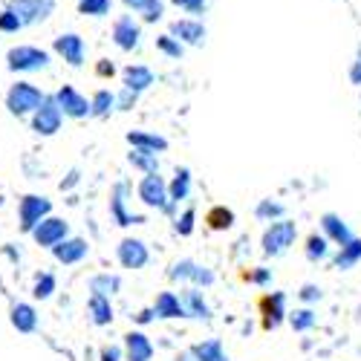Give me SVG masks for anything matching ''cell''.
I'll list each match as a JSON object with an SVG mask.
<instances>
[{
    "label": "cell",
    "instance_id": "6da1fadb",
    "mask_svg": "<svg viewBox=\"0 0 361 361\" xmlns=\"http://www.w3.org/2000/svg\"><path fill=\"white\" fill-rule=\"evenodd\" d=\"M295 240H298V223L295 220H275L263 231L260 246H263L266 257H281L295 246Z\"/></svg>",
    "mask_w": 361,
    "mask_h": 361
},
{
    "label": "cell",
    "instance_id": "7a4b0ae2",
    "mask_svg": "<svg viewBox=\"0 0 361 361\" xmlns=\"http://www.w3.org/2000/svg\"><path fill=\"white\" fill-rule=\"evenodd\" d=\"M6 67L12 73H38V70H47L49 67V52L41 49V47H29V44L12 47L6 52Z\"/></svg>",
    "mask_w": 361,
    "mask_h": 361
},
{
    "label": "cell",
    "instance_id": "3957f363",
    "mask_svg": "<svg viewBox=\"0 0 361 361\" xmlns=\"http://www.w3.org/2000/svg\"><path fill=\"white\" fill-rule=\"evenodd\" d=\"M44 102V93H41V87L35 84H29V81H18L9 87V93H6V107L9 113L15 116H29V113H35Z\"/></svg>",
    "mask_w": 361,
    "mask_h": 361
},
{
    "label": "cell",
    "instance_id": "277c9868",
    "mask_svg": "<svg viewBox=\"0 0 361 361\" xmlns=\"http://www.w3.org/2000/svg\"><path fill=\"white\" fill-rule=\"evenodd\" d=\"M171 281H185V283H191V286H197V289H208L217 278H214V272L208 266H202V263H197V260H176L173 266H171Z\"/></svg>",
    "mask_w": 361,
    "mask_h": 361
},
{
    "label": "cell",
    "instance_id": "5b68a950",
    "mask_svg": "<svg viewBox=\"0 0 361 361\" xmlns=\"http://www.w3.org/2000/svg\"><path fill=\"white\" fill-rule=\"evenodd\" d=\"M139 200L147 208H159V212H168V214L173 212V205L168 200V183L159 173H147L139 183Z\"/></svg>",
    "mask_w": 361,
    "mask_h": 361
},
{
    "label": "cell",
    "instance_id": "8992f818",
    "mask_svg": "<svg viewBox=\"0 0 361 361\" xmlns=\"http://www.w3.org/2000/svg\"><path fill=\"white\" fill-rule=\"evenodd\" d=\"M61 122H64L61 107L55 104V99H52V96H44L41 107L32 113V130H35V133H41V136H52V133L61 130Z\"/></svg>",
    "mask_w": 361,
    "mask_h": 361
},
{
    "label": "cell",
    "instance_id": "52a82bcc",
    "mask_svg": "<svg viewBox=\"0 0 361 361\" xmlns=\"http://www.w3.org/2000/svg\"><path fill=\"white\" fill-rule=\"evenodd\" d=\"M9 9L18 15L23 26H32V23H44L55 12V0H12Z\"/></svg>",
    "mask_w": 361,
    "mask_h": 361
},
{
    "label": "cell",
    "instance_id": "ba28073f",
    "mask_svg": "<svg viewBox=\"0 0 361 361\" xmlns=\"http://www.w3.org/2000/svg\"><path fill=\"white\" fill-rule=\"evenodd\" d=\"M142 41V26L133 20V15H118L113 20V44L122 52H133Z\"/></svg>",
    "mask_w": 361,
    "mask_h": 361
},
{
    "label": "cell",
    "instance_id": "9c48e42d",
    "mask_svg": "<svg viewBox=\"0 0 361 361\" xmlns=\"http://www.w3.org/2000/svg\"><path fill=\"white\" fill-rule=\"evenodd\" d=\"M52 212V202L47 197H35V194H29L20 200V208H18V214H20V228L23 231H32L44 217H49Z\"/></svg>",
    "mask_w": 361,
    "mask_h": 361
},
{
    "label": "cell",
    "instance_id": "30bf717a",
    "mask_svg": "<svg viewBox=\"0 0 361 361\" xmlns=\"http://www.w3.org/2000/svg\"><path fill=\"white\" fill-rule=\"evenodd\" d=\"M260 315H263V329H278L286 321V292H269L260 298Z\"/></svg>",
    "mask_w": 361,
    "mask_h": 361
},
{
    "label": "cell",
    "instance_id": "8fae6325",
    "mask_svg": "<svg viewBox=\"0 0 361 361\" xmlns=\"http://www.w3.org/2000/svg\"><path fill=\"white\" fill-rule=\"evenodd\" d=\"M67 234H70V226H67L61 217H44V220L32 228L35 243H38V246H47V249H52L55 243H61Z\"/></svg>",
    "mask_w": 361,
    "mask_h": 361
},
{
    "label": "cell",
    "instance_id": "7c38bea8",
    "mask_svg": "<svg viewBox=\"0 0 361 361\" xmlns=\"http://www.w3.org/2000/svg\"><path fill=\"white\" fill-rule=\"evenodd\" d=\"M52 47H55V52L61 55L70 67H81V64H84L87 44H84L81 35H75V32H64V35H58V38L52 41Z\"/></svg>",
    "mask_w": 361,
    "mask_h": 361
},
{
    "label": "cell",
    "instance_id": "4fadbf2b",
    "mask_svg": "<svg viewBox=\"0 0 361 361\" xmlns=\"http://www.w3.org/2000/svg\"><path fill=\"white\" fill-rule=\"evenodd\" d=\"M52 99H55L58 107H61V113L70 116V118H84V116H90V99L81 96L75 87H61Z\"/></svg>",
    "mask_w": 361,
    "mask_h": 361
},
{
    "label": "cell",
    "instance_id": "5bb4252c",
    "mask_svg": "<svg viewBox=\"0 0 361 361\" xmlns=\"http://www.w3.org/2000/svg\"><path fill=\"white\" fill-rule=\"evenodd\" d=\"M116 255H118V263H122L125 269H145L147 260H150L147 246L142 243V240H136V237H125L122 243H118Z\"/></svg>",
    "mask_w": 361,
    "mask_h": 361
},
{
    "label": "cell",
    "instance_id": "9a60e30c",
    "mask_svg": "<svg viewBox=\"0 0 361 361\" xmlns=\"http://www.w3.org/2000/svg\"><path fill=\"white\" fill-rule=\"evenodd\" d=\"M168 35L176 38L183 47L185 44L188 47H200V44H205V26L200 20H194V18H179V20L171 23V32Z\"/></svg>",
    "mask_w": 361,
    "mask_h": 361
},
{
    "label": "cell",
    "instance_id": "2e32d148",
    "mask_svg": "<svg viewBox=\"0 0 361 361\" xmlns=\"http://www.w3.org/2000/svg\"><path fill=\"white\" fill-rule=\"evenodd\" d=\"M52 255H55L58 263L73 266V263H81L90 255V246H87V240H81V237H64L61 243L52 246Z\"/></svg>",
    "mask_w": 361,
    "mask_h": 361
},
{
    "label": "cell",
    "instance_id": "e0dca14e",
    "mask_svg": "<svg viewBox=\"0 0 361 361\" xmlns=\"http://www.w3.org/2000/svg\"><path fill=\"white\" fill-rule=\"evenodd\" d=\"M179 304L185 310V318H200V321L212 318V307H208L202 289H197V286H185L179 292Z\"/></svg>",
    "mask_w": 361,
    "mask_h": 361
},
{
    "label": "cell",
    "instance_id": "ac0fdd59",
    "mask_svg": "<svg viewBox=\"0 0 361 361\" xmlns=\"http://www.w3.org/2000/svg\"><path fill=\"white\" fill-rule=\"evenodd\" d=\"M128 185L125 183H118L116 188H113V194H110V214H113V220L118 223V226H133V223H142V217H133V214H128Z\"/></svg>",
    "mask_w": 361,
    "mask_h": 361
},
{
    "label": "cell",
    "instance_id": "d6986e66",
    "mask_svg": "<svg viewBox=\"0 0 361 361\" xmlns=\"http://www.w3.org/2000/svg\"><path fill=\"white\" fill-rule=\"evenodd\" d=\"M154 81H157V78H154V70L145 67V64H130V67H125V73H122L125 90H130V93H136V96L142 93V90H147Z\"/></svg>",
    "mask_w": 361,
    "mask_h": 361
},
{
    "label": "cell",
    "instance_id": "ffe728a7",
    "mask_svg": "<svg viewBox=\"0 0 361 361\" xmlns=\"http://www.w3.org/2000/svg\"><path fill=\"white\" fill-rule=\"evenodd\" d=\"M321 231H324V237L329 240V243H336V246H344V243H350V240H353L350 226L338 214H324L321 217Z\"/></svg>",
    "mask_w": 361,
    "mask_h": 361
},
{
    "label": "cell",
    "instance_id": "44dd1931",
    "mask_svg": "<svg viewBox=\"0 0 361 361\" xmlns=\"http://www.w3.org/2000/svg\"><path fill=\"white\" fill-rule=\"evenodd\" d=\"M125 358L128 361H150L154 358V344L145 333H128L125 336Z\"/></svg>",
    "mask_w": 361,
    "mask_h": 361
},
{
    "label": "cell",
    "instance_id": "7402d4cb",
    "mask_svg": "<svg viewBox=\"0 0 361 361\" xmlns=\"http://www.w3.org/2000/svg\"><path fill=\"white\" fill-rule=\"evenodd\" d=\"M188 194H191V171L176 168L171 185H168V200H171V205H179L183 200H188Z\"/></svg>",
    "mask_w": 361,
    "mask_h": 361
},
{
    "label": "cell",
    "instance_id": "603a6c76",
    "mask_svg": "<svg viewBox=\"0 0 361 361\" xmlns=\"http://www.w3.org/2000/svg\"><path fill=\"white\" fill-rule=\"evenodd\" d=\"M122 4L128 9H133V12H139L145 23H157L165 15V4H162V0H122Z\"/></svg>",
    "mask_w": 361,
    "mask_h": 361
},
{
    "label": "cell",
    "instance_id": "cb8c5ba5",
    "mask_svg": "<svg viewBox=\"0 0 361 361\" xmlns=\"http://www.w3.org/2000/svg\"><path fill=\"white\" fill-rule=\"evenodd\" d=\"M154 315L157 318H185V310H183V304H179V295L159 292L157 304H154Z\"/></svg>",
    "mask_w": 361,
    "mask_h": 361
},
{
    "label": "cell",
    "instance_id": "d4e9b609",
    "mask_svg": "<svg viewBox=\"0 0 361 361\" xmlns=\"http://www.w3.org/2000/svg\"><path fill=\"white\" fill-rule=\"evenodd\" d=\"M128 142L133 147H142V150H154V154H162V150H168V139L165 136L147 133V130H130L128 133Z\"/></svg>",
    "mask_w": 361,
    "mask_h": 361
},
{
    "label": "cell",
    "instance_id": "484cf974",
    "mask_svg": "<svg viewBox=\"0 0 361 361\" xmlns=\"http://www.w3.org/2000/svg\"><path fill=\"white\" fill-rule=\"evenodd\" d=\"M87 312H90V318H93V324H99V326L113 324V304H110V298L90 295V300H87Z\"/></svg>",
    "mask_w": 361,
    "mask_h": 361
},
{
    "label": "cell",
    "instance_id": "4316f807",
    "mask_svg": "<svg viewBox=\"0 0 361 361\" xmlns=\"http://www.w3.org/2000/svg\"><path fill=\"white\" fill-rule=\"evenodd\" d=\"M358 260H361V240H358V237H353L350 243L338 246V255H336L333 266H336V269H341V272H347V269H353Z\"/></svg>",
    "mask_w": 361,
    "mask_h": 361
},
{
    "label": "cell",
    "instance_id": "83f0119b",
    "mask_svg": "<svg viewBox=\"0 0 361 361\" xmlns=\"http://www.w3.org/2000/svg\"><path fill=\"white\" fill-rule=\"evenodd\" d=\"M191 355H194L197 361H231L217 338H208V341H202V344H194V347H191Z\"/></svg>",
    "mask_w": 361,
    "mask_h": 361
},
{
    "label": "cell",
    "instance_id": "f1b7e54d",
    "mask_svg": "<svg viewBox=\"0 0 361 361\" xmlns=\"http://www.w3.org/2000/svg\"><path fill=\"white\" fill-rule=\"evenodd\" d=\"M128 159H130V165H133L136 171H142L145 176H147V173H159V157L154 154V150H142V147H133Z\"/></svg>",
    "mask_w": 361,
    "mask_h": 361
},
{
    "label": "cell",
    "instance_id": "f546056e",
    "mask_svg": "<svg viewBox=\"0 0 361 361\" xmlns=\"http://www.w3.org/2000/svg\"><path fill=\"white\" fill-rule=\"evenodd\" d=\"M12 324H15L18 333H35L38 315H35V310L29 307V304H18V307L12 310Z\"/></svg>",
    "mask_w": 361,
    "mask_h": 361
},
{
    "label": "cell",
    "instance_id": "4dcf8cb0",
    "mask_svg": "<svg viewBox=\"0 0 361 361\" xmlns=\"http://www.w3.org/2000/svg\"><path fill=\"white\" fill-rule=\"evenodd\" d=\"M118 289H122V278H118V275H110V272L96 275L93 281H90V292H93V295H102V298H113Z\"/></svg>",
    "mask_w": 361,
    "mask_h": 361
},
{
    "label": "cell",
    "instance_id": "1f68e13d",
    "mask_svg": "<svg viewBox=\"0 0 361 361\" xmlns=\"http://www.w3.org/2000/svg\"><path fill=\"white\" fill-rule=\"evenodd\" d=\"M304 255H307V260H312V263L326 260V257H329V240H326L324 234H310V237H307V246H304Z\"/></svg>",
    "mask_w": 361,
    "mask_h": 361
},
{
    "label": "cell",
    "instance_id": "d6a6232c",
    "mask_svg": "<svg viewBox=\"0 0 361 361\" xmlns=\"http://www.w3.org/2000/svg\"><path fill=\"white\" fill-rule=\"evenodd\" d=\"M205 223H208L212 231H226V228L234 226V212L226 208V205H217V208H212V212L205 214Z\"/></svg>",
    "mask_w": 361,
    "mask_h": 361
},
{
    "label": "cell",
    "instance_id": "836d02e7",
    "mask_svg": "<svg viewBox=\"0 0 361 361\" xmlns=\"http://www.w3.org/2000/svg\"><path fill=\"white\" fill-rule=\"evenodd\" d=\"M116 107V93H110V90H99V93L90 99V116H110V110Z\"/></svg>",
    "mask_w": 361,
    "mask_h": 361
},
{
    "label": "cell",
    "instance_id": "e575fe53",
    "mask_svg": "<svg viewBox=\"0 0 361 361\" xmlns=\"http://www.w3.org/2000/svg\"><path fill=\"white\" fill-rule=\"evenodd\" d=\"M283 212H286V208H283L281 202H275V200H260V202H257V208H255L257 220H266V223L283 220Z\"/></svg>",
    "mask_w": 361,
    "mask_h": 361
},
{
    "label": "cell",
    "instance_id": "d590c367",
    "mask_svg": "<svg viewBox=\"0 0 361 361\" xmlns=\"http://www.w3.org/2000/svg\"><path fill=\"white\" fill-rule=\"evenodd\" d=\"M110 6H113V0H78V15L104 18V15H110Z\"/></svg>",
    "mask_w": 361,
    "mask_h": 361
},
{
    "label": "cell",
    "instance_id": "8d00e7d4",
    "mask_svg": "<svg viewBox=\"0 0 361 361\" xmlns=\"http://www.w3.org/2000/svg\"><path fill=\"white\" fill-rule=\"evenodd\" d=\"M286 318H289V324H292L295 333H310V329L315 326V312H312L310 307L295 310V312H292V315H286Z\"/></svg>",
    "mask_w": 361,
    "mask_h": 361
},
{
    "label": "cell",
    "instance_id": "74e56055",
    "mask_svg": "<svg viewBox=\"0 0 361 361\" xmlns=\"http://www.w3.org/2000/svg\"><path fill=\"white\" fill-rule=\"evenodd\" d=\"M157 49H159L162 55L173 58V61H179V58H183V52H185V47L179 44L176 38H171V35H159V38H157Z\"/></svg>",
    "mask_w": 361,
    "mask_h": 361
},
{
    "label": "cell",
    "instance_id": "f35d334b",
    "mask_svg": "<svg viewBox=\"0 0 361 361\" xmlns=\"http://www.w3.org/2000/svg\"><path fill=\"white\" fill-rule=\"evenodd\" d=\"M194 226H197V212L194 208H185V212L176 217V234L188 237V234H194Z\"/></svg>",
    "mask_w": 361,
    "mask_h": 361
},
{
    "label": "cell",
    "instance_id": "ab89813d",
    "mask_svg": "<svg viewBox=\"0 0 361 361\" xmlns=\"http://www.w3.org/2000/svg\"><path fill=\"white\" fill-rule=\"evenodd\" d=\"M249 283H255V286H269L272 283V269H266V266H255V269H249V272L243 275Z\"/></svg>",
    "mask_w": 361,
    "mask_h": 361
},
{
    "label": "cell",
    "instance_id": "60d3db41",
    "mask_svg": "<svg viewBox=\"0 0 361 361\" xmlns=\"http://www.w3.org/2000/svg\"><path fill=\"white\" fill-rule=\"evenodd\" d=\"M52 292H55V278H52L49 272L38 275V281H35V289H32V295H35V298H41V300H47V298H49Z\"/></svg>",
    "mask_w": 361,
    "mask_h": 361
},
{
    "label": "cell",
    "instance_id": "b9f144b4",
    "mask_svg": "<svg viewBox=\"0 0 361 361\" xmlns=\"http://www.w3.org/2000/svg\"><path fill=\"white\" fill-rule=\"evenodd\" d=\"M20 29H23V23H20L18 15L6 6L4 12H0V32H20Z\"/></svg>",
    "mask_w": 361,
    "mask_h": 361
},
{
    "label": "cell",
    "instance_id": "7bdbcfd3",
    "mask_svg": "<svg viewBox=\"0 0 361 361\" xmlns=\"http://www.w3.org/2000/svg\"><path fill=\"white\" fill-rule=\"evenodd\" d=\"M171 4H173V6H179V9H185L188 15H202L208 0H171Z\"/></svg>",
    "mask_w": 361,
    "mask_h": 361
},
{
    "label": "cell",
    "instance_id": "ee69618b",
    "mask_svg": "<svg viewBox=\"0 0 361 361\" xmlns=\"http://www.w3.org/2000/svg\"><path fill=\"white\" fill-rule=\"evenodd\" d=\"M298 295H300V300H304L307 307H312V304H318V300H321V286H315V283H307V286L300 289Z\"/></svg>",
    "mask_w": 361,
    "mask_h": 361
},
{
    "label": "cell",
    "instance_id": "f6af8a7d",
    "mask_svg": "<svg viewBox=\"0 0 361 361\" xmlns=\"http://www.w3.org/2000/svg\"><path fill=\"white\" fill-rule=\"evenodd\" d=\"M136 99H139L136 93H130V90H125V87H122V93L116 96V107H118V110H130V107L136 104Z\"/></svg>",
    "mask_w": 361,
    "mask_h": 361
},
{
    "label": "cell",
    "instance_id": "bcb514c9",
    "mask_svg": "<svg viewBox=\"0 0 361 361\" xmlns=\"http://www.w3.org/2000/svg\"><path fill=\"white\" fill-rule=\"evenodd\" d=\"M122 355H125V350H122V347H116V344L102 347V361H122Z\"/></svg>",
    "mask_w": 361,
    "mask_h": 361
},
{
    "label": "cell",
    "instance_id": "7dc6e473",
    "mask_svg": "<svg viewBox=\"0 0 361 361\" xmlns=\"http://www.w3.org/2000/svg\"><path fill=\"white\" fill-rule=\"evenodd\" d=\"M350 81H353L355 87H361V49H358L355 61H353V67H350Z\"/></svg>",
    "mask_w": 361,
    "mask_h": 361
},
{
    "label": "cell",
    "instance_id": "c3c4849f",
    "mask_svg": "<svg viewBox=\"0 0 361 361\" xmlns=\"http://www.w3.org/2000/svg\"><path fill=\"white\" fill-rule=\"evenodd\" d=\"M96 73H99V75H102V78H107V75H113V73H116V67H113V64H110V61H102V64H99V67H96Z\"/></svg>",
    "mask_w": 361,
    "mask_h": 361
},
{
    "label": "cell",
    "instance_id": "681fc988",
    "mask_svg": "<svg viewBox=\"0 0 361 361\" xmlns=\"http://www.w3.org/2000/svg\"><path fill=\"white\" fill-rule=\"evenodd\" d=\"M78 179H81V173H78V171H73V173H70V176L64 179V183H61V191H67V188H73V185L78 183Z\"/></svg>",
    "mask_w": 361,
    "mask_h": 361
},
{
    "label": "cell",
    "instance_id": "f907efd6",
    "mask_svg": "<svg viewBox=\"0 0 361 361\" xmlns=\"http://www.w3.org/2000/svg\"><path fill=\"white\" fill-rule=\"evenodd\" d=\"M154 318H157V315H154V310H142V312L136 315V321H139V324H150Z\"/></svg>",
    "mask_w": 361,
    "mask_h": 361
},
{
    "label": "cell",
    "instance_id": "816d5d0a",
    "mask_svg": "<svg viewBox=\"0 0 361 361\" xmlns=\"http://www.w3.org/2000/svg\"><path fill=\"white\" fill-rule=\"evenodd\" d=\"M176 361H197L191 353H183V355H176Z\"/></svg>",
    "mask_w": 361,
    "mask_h": 361
}]
</instances>
